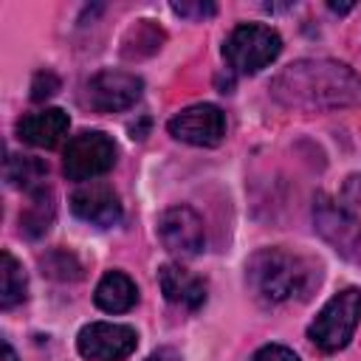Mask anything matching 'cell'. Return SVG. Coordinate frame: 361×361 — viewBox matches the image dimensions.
Masks as SVG:
<instances>
[{
    "label": "cell",
    "instance_id": "cell-24",
    "mask_svg": "<svg viewBox=\"0 0 361 361\" xmlns=\"http://www.w3.org/2000/svg\"><path fill=\"white\" fill-rule=\"evenodd\" d=\"M3 361H17V355H14V350H11V344H8V341L3 344Z\"/></svg>",
    "mask_w": 361,
    "mask_h": 361
},
{
    "label": "cell",
    "instance_id": "cell-7",
    "mask_svg": "<svg viewBox=\"0 0 361 361\" xmlns=\"http://www.w3.org/2000/svg\"><path fill=\"white\" fill-rule=\"evenodd\" d=\"M313 226L341 257L355 259L361 254V223L341 203H336L330 195H316Z\"/></svg>",
    "mask_w": 361,
    "mask_h": 361
},
{
    "label": "cell",
    "instance_id": "cell-6",
    "mask_svg": "<svg viewBox=\"0 0 361 361\" xmlns=\"http://www.w3.org/2000/svg\"><path fill=\"white\" fill-rule=\"evenodd\" d=\"M138 333L130 324L93 322L85 324L76 336V350L87 361H124L135 353Z\"/></svg>",
    "mask_w": 361,
    "mask_h": 361
},
{
    "label": "cell",
    "instance_id": "cell-17",
    "mask_svg": "<svg viewBox=\"0 0 361 361\" xmlns=\"http://www.w3.org/2000/svg\"><path fill=\"white\" fill-rule=\"evenodd\" d=\"M25 299V274H23V265L8 254L3 251V279H0V307L8 310L14 307L17 302Z\"/></svg>",
    "mask_w": 361,
    "mask_h": 361
},
{
    "label": "cell",
    "instance_id": "cell-23",
    "mask_svg": "<svg viewBox=\"0 0 361 361\" xmlns=\"http://www.w3.org/2000/svg\"><path fill=\"white\" fill-rule=\"evenodd\" d=\"M147 361H180V355L172 350V347H164V350H158V353H152Z\"/></svg>",
    "mask_w": 361,
    "mask_h": 361
},
{
    "label": "cell",
    "instance_id": "cell-21",
    "mask_svg": "<svg viewBox=\"0 0 361 361\" xmlns=\"http://www.w3.org/2000/svg\"><path fill=\"white\" fill-rule=\"evenodd\" d=\"M172 11L186 20H206L217 11V6L214 3H172Z\"/></svg>",
    "mask_w": 361,
    "mask_h": 361
},
{
    "label": "cell",
    "instance_id": "cell-13",
    "mask_svg": "<svg viewBox=\"0 0 361 361\" xmlns=\"http://www.w3.org/2000/svg\"><path fill=\"white\" fill-rule=\"evenodd\" d=\"M158 285H161L166 302L180 305L186 310H197L206 302V282L180 265H172V262L161 265L158 268Z\"/></svg>",
    "mask_w": 361,
    "mask_h": 361
},
{
    "label": "cell",
    "instance_id": "cell-18",
    "mask_svg": "<svg viewBox=\"0 0 361 361\" xmlns=\"http://www.w3.org/2000/svg\"><path fill=\"white\" fill-rule=\"evenodd\" d=\"M42 268L48 276H56V279H79L82 276V265L68 251H51L42 259Z\"/></svg>",
    "mask_w": 361,
    "mask_h": 361
},
{
    "label": "cell",
    "instance_id": "cell-9",
    "mask_svg": "<svg viewBox=\"0 0 361 361\" xmlns=\"http://www.w3.org/2000/svg\"><path fill=\"white\" fill-rule=\"evenodd\" d=\"M144 82L127 71H99L87 82V104L99 113H118L141 99Z\"/></svg>",
    "mask_w": 361,
    "mask_h": 361
},
{
    "label": "cell",
    "instance_id": "cell-10",
    "mask_svg": "<svg viewBox=\"0 0 361 361\" xmlns=\"http://www.w3.org/2000/svg\"><path fill=\"white\" fill-rule=\"evenodd\" d=\"M158 237L166 251L180 257H195L206 245L203 220L189 206H172L158 217Z\"/></svg>",
    "mask_w": 361,
    "mask_h": 361
},
{
    "label": "cell",
    "instance_id": "cell-8",
    "mask_svg": "<svg viewBox=\"0 0 361 361\" xmlns=\"http://www.w3.org/2000/svg\"><path fill=\"white\" fill-rule=\"evenodd\" d=\"M169 135L192 147H217L226 135V116L217 104H192L175 113L166 124Z\"/></svg>",
    "mask_w": 361,
    "mask_h": 361
},
{
    "label": "cell",
    "instance_id": "cell-4",
    "mask_svg": "<svg viewBox=\"0 0 361 361\" xmlns=\"http://www.w3.org/2000/svg\"><path fill=\"white\" fill-rule=\"evenodd\" d=\"M282 51V39L274 28L268 25H257V23H245L237 25L228 39L223 42V56L228 59V65L237 73H259L265 65H271Z\"/></svg>",
    "mask_w": 361,
    "mask_h": 361
},
{
    "label": "cell",
    "instance_id": "cell-15",
    "mask_svg": "<svg viewBox=\"0 0 361 361\" xmlns=\"http://www.w3.org/2000/svg\"><path fill=\"white\" fill-rule=\"evenodd\" d=\"M48 175V166L39 161V158H31V155H8L6 161V180L23 192H37L42 189V180Z\"/></svg>",
    "mask_w": 361,
    "mask_h": 361
},
{
    "label": "cell",
    "instance_id": "cell-19",
    "mask_svg": "<svg viewBox=\"0 0 361 361\" xmlns=\"http://www.w3.org/2000/svg\"><path fill=\"white\" fill-rule=\"evenodd\" d=\"M130 37L138 42V45L127 54V56L133 59V56H141V45H147V51H149V54H152V51H158V48H161V39H164V31H161V28H155L149 20H138V23H135V28L130 31Z\"/></svg>",
    "mask_w": 361,
    "mask_h": 361
},
{
    "label": "cell",
    "instance_id": "cell-11",
    "mask_svg": "<svg viewBox=\"0 0 361 361\" xmlns=\"http://www.w3.org/2000/svg\"><path fill=\"white\" fill-rule=\"evenodd\" d=\"M71 212L96 228H110L121 220V200L107 183H85L71 195Z\"/></svg>",
    "mask_w": 361,
    "mask_h": 361
},
{
    "label": "cell",
    "instance_id": "cell-16",
    "mask_svg": "<svg viewBox=\"0 0 361 361\" xmlns=\"http://www.w3.org/2000/svg\"><path fill=\"white\" fill-rule=\"evenodd\" d=\"M54 209H56V206H54V195H51L48 186L31 192V203H28V209H25L23 217H20L23 234H28V237L45 234V231L51 228V223H54Z\"/></svg>",
    "mask_w": 361,
    "mask_h": 361
},
{
    "label": "cell",
    "instance_id": "cell-25",
    "mask_svg": "<svg viewBox=\"0 0 361 361\" xmlns=\"http://www.w3.org/2000/svg\"><path fill=\"white\" fill-rule=\"evenodd\" d=\"M330 8H333V11H338V14H344V11H350V8H353V3H344V6H338V3H330Z\"/></svg>",
    "mask_w": 361,
    "mask_h": 361
},
{
    "label": "cell",
    "instance_id": "cell-1",
    "mask_svg": "<svg viewBox=\"0 0 361 361\" xmlns=\"http://www.w3.org/2000/svg\"><path fill=\"white\" fill-rule=\"evenodd\" d=\"M271 96L307 113L361 107V73L336 59H299L271 79Z\"/></svg>",
    "mask_w": 361,
    "mask_h": 361
},
{
    "label": "cell",
    "instance_id": "cell-3",
    "mask_svg": "<svg viewBox=\"0 0 361 361\" xmlns=\"http://www.w3.org/2000/svg\"><path fill=\"white\" fill-rule=\"evenodd\" d=\"M358 322H361V288H344L324 302V307L307 327V338L324 353H338L355 336Z\"/></svg>",
    "mask_w": 361,
    "mask_h": 361
},
{
    "label": "cell",
    "instance_id": "cell-20",
    "mask_svg": "<svg viewBox=\"0 0 361 361\" xmlns=\"http://www.w3.org/2000/svg\"><path fill=\"white\" fill-rule=\"evenodd\" d=\"M56 90H59V79H56L51 71H39V73L34 76V82H31V99H34V102L48 99V96H54Z\"/></svg>",
    "mask_w": 361,
    "mask_h": 361
},
{
    "label": "cell",
    "instance_id": "cell-14",
    "mask_svg": "<svg viewBox=\"0 0 361 361\" xmlns=\"http://www.w3.org/2000/svg\"><path fill=\"white\" fill-rule=\"evenodd\" d=\"M96 305L104 310V313H127L135 302H138V288L135 282L121 274V271H107L99 285H96V293H93Z\"/></svg>",
    "mask_w": 361,
    "mask_h": 361
},
{
    "label": "cell",
    "instance_id": "cell-22",
    "mask_svg": "<svg viewBox=\"0 0 361 361\" xmlns=\"http://www.w3.org/2000/svg\"><path fill=\"white\" fill-rule=\"evenodd\" d=\"M251 361H299V355L290 350V347H282V344H265L259 347Z\"/></svg>",
    "mask_w": 361,
    "mask_h": 361
},
{
    "label": "cell",
    "instance_id": "cell-12",
    "mask_svg": "<svg viewBox=\"0 0 361 361\" xmlns=\"http://www.w3.org/2000/svg\"><path fill=\"white\" fill-rule=\"evenodd\" d=\"M68 124H71V118H68L65 110H59V107H45V110H39V113L23 116V118L17 121V135H20V141H25V144H31V147H45V149H51V147H56L59 138L68 133Z\"/></svg>",
    "mask_w": 361,
    "mask_h": 361
},
{
    "label": "cell",
    "instance_id": "cell-2",
    "mask_svg": "<svg viewBox=\"0 0 361 361\" xmlns=\"http://www.w3.org/2000/svg\"><path fill=\"white\" fill-rule=\"evenodd\" d=\"M319 268L288 248H259L245 262V282L259 305H285L305 299L319 285Z\"/></svg>",
    "mask_w": 361,
    "mask_h": 361
},
{
    "label": "cell",
    "instance_id": "cell-5",
    "mask_svg": "<svg viewBox=\"0 0 361 361\" xmlns=\"http://www.w3.org/2000/svg\"><path fill=\"white\" fill-rule=\"evenodd\" d=\"M116 141L102 130H82L73 135L62 155V172L71 180H93L113 169Z\"/></svg>",
    "mask_w": 361,
    "mask_h": 361
}]
</instances>
